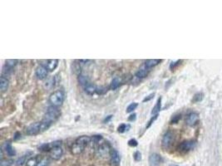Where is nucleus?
Masks as SVG:
<instances>
[{
    "instance_id": "obj_1",
    "label": "nucleus",
    "mask_w": 222,
    "mask_h": 166,
    "mask_svg": "<svg viewBox=\"0 0 222 166\" xmlns=\"http://www.w3.org/2000/svg\"><path fill=\"white\" fill-rule=\"evenodd\" d=\"M92 138L87 135H82L80 136L75 140V142L72 144L71 147V153L73 155H79L84 151V149L89 143H91Z\"/></svg>"
},
{
    "instance_id": "obj_2",
    "label": "nucleus",
    "mask_w": 222,
    "mask_h": 166,
    "mask_svg": "<svg viewBox=\"0 0 222 166\" xmlns=\"http://www.w3.org/2000/svg\"><path fill=\"white\" fill-rule=\"evenodd\" d=\"M64 92L62 91V90H57V91L53 92V93L49 96L48 101H49V103L51 104V106L58 107V106H62L63 101H64Z\"/></svg>"
},
{
    "instance_id": "obj_3",
    "label": "nucleus",
    "mask_w": 222,
    "mask_h": 166,
    "mask_svg": "<svg viewBox=\"0 0 222 166\" xmlns=\"http://www.w3.org/2000/svg\"><path fill=\"white\" fill-rule=\"evenodd\" d=\"M60 116H61V111H60L59 109L56 107V106H51L47 110V112H46L43 120L53 124V122H55L56 120L59 118Z\"/></svg>"
},
{
    "instance_id": "obj_4",
    "label": "nucleus",
    "mask_w": 222,
    "mask_h": 166,
    "mask_svg": "<svg viewBox=\"0 0 222 166\" xmlns=\"http://www.w3.org/2000/svg\"><path fill=\"white\" fill-rule=\"evenodd\" d=\"M39 133H42L41 121L33 123L31 125H29L26 129V134L28 135H36Z\"/></svg>"
},
{
    "instance_id": "obj_5",
    "label": "nucleus",
    "mask_w": 222,
    "mask_h": 166,
    "mask_svg": "<svg viewBox=\"0 0 222 166\" xmlns=\"http://www.w3.org/2000/svg\"><path fill=\"white\" fill-rule=\"evenodd\" d=\"M174 139V135L172 131H166L162 137V140H161V145H162L163 149H168L172 144Z\"/></svg>"
},
{
    "instance_id": "obj_6",
    "label": "nucleus",
    "mask_w": 222,
    "mask_h": 166,
    "mask_svg": "<svg viewBox=\"0 0 222 166\" xmlns=\"http://www.w3.org/2000/svg\"><path fill=\"white\" fill-rule=\"evenodd\" d=\"M62 154H63V149L61 147V145L53 147L49 151V156L51 159H54V160H58L61 159Z\"/></svg>"
},
{
    "instance_id": "obj_7",
    "label": "nucleus",
    "mask_w": 222,
    "mask_h": 166,
    "mask_svg": "<svg viewBox=\"0 0 222 166\" xmlns=\"http://www.w3.org/2000/svg\"><path fill=\"white\" fill-rule=\"evenodd\" d=\"M196 145V141L193 140H185L183 142H182L179 145V150L182 153H186V152L190 151L191 149H192Z\"/></svg>"
},
{
    "instance_id": "obj_8",
    "label": "nucleus",
    "mask_w": 222,
    "mask_h": 166,
    "mask_svg": "<svg viewBox=\"0 0 222 166\" xmlns=\"http://www.w3.org/2000/svg\"><path fill=\"white\" fill-rule=\"evenodd\" d=\"M199 120H200V116L199 114L196 112H191L190 114H188V116L186 117V125L189 126H195L198 124Z\"/></svg>"
},
{
    "instance_id": "obj_9",
    "label": "nucleus",
    "mask_w": 222,
    "mask_h": 166,
    "mask_svg": "<svg viewBox=\"0 0 222 166\" xmlns=\"http://www.w3.org/2000/svg\"><path fill=\"white\" fill-rule=\"evenodd\" d=\"M43 62L44 63H43L42 66L47 68V70L49 72H53L55 70L58 66V63H59V61L57 59H49V60L43 61Z\"/></svg>"
},
{
    "instance_id": "obj_10",
    "label": "nucleus",
    "mask_w": 222,
    "mask_h": 166,
    "mask_svg": "<svg viewBox=\"0 0 222 166\" xmlns=\"http://www.w3.org/2000/svg\"><path fill=\"white\" fill-rule=\"evenodd\" d=\"M120 161H121V158H120V154L118 153L117 149H111L110 151V162L111 164L113 166H118L120 164Z\"/></svg>"
},
{
    "instance_id": "obj_11",
    "label": "nucleus",
    "mask_w": 222,
    "mask_h": 166,
    "mask_svg": "<svg viewBox=\"0 0 222 166\" xmlns=\"http://www.w3.org/2000/svg\"><path fill=\"white\" fill-rule=\"evenodd\" d=\"M162 157L156 153H153L149 157V164L151 166H159L162 163Z\"/></svg>"
},
{
    "instance_id": "obj_12",
    "label": "nucleus",
    "mask_w": 222,
    "mask_h": 166,
    "mask_svg": "<svg viewBox=\"0 0 222 166\" xmlns=\"http://www.w3.org/2000/svg\"><path fill=\"white\" fill-rule=\"evenodd\" d=\"M48 71L47 70V68H44L43 66L40 65L36 68L35 74H36V77L39 80H44L48 77Z\"/></svg>"
},
{
    "instance_id": "obj_13",
    "label": "nucleus",
    "mask_w": 222,
    "mask_h": 166,
    "mask_svg": "<svg viewBox=\"0 0 222 166\" xmlns=\"http://www.w3.org/2000/svg\"><path fill=\"white\" fill-rule=\"evenodd\" d=\"M3 150H5L6 154L8 156H15L16 155V151H15L14 148L13 147L12 144L9 141H7L3 144V145L2 146Z\"/></svg>"
},
{
    "instance_id": "obj_14",
    "label": "nucleus",
    "mask_w": 222,
    "mask_h": 166,
    "mask_svg": "<svg viewBox=\"0 0 222 166\" xmlns=\"http://www.w3.org/2000/svg\"><path fill=\"white\" fill-rule=\"evenodd\" d=\"M161 62H162V60H161V59H150V60H147L146 63H145L144 67L150 70L151 68H154V67H156V66L159 65Z\"/></svg>"
},
{
    "instance_id": "obj_15",
    "label": "nucleus",
    "mask_w": 222,
    "mask_h": 166,
    "mask_svg": "<svg viewBox=\"0 0 222 166\" xmlns=\"http://www.w3.org/2000/svg\"><path fill=\"white\" fill-rule=\"evenodd\" d=\"M149 72H150V70L147 69L146 68H145V67L143 66V68H140V69L136 72L135 76H136V77L139 78V79H143V78L147 77Z\"/></svg>"
},
{
    "instance_id": "obj_16",
    "label": "nucleus",
    "mask_w": 222,
    "mask_h": 166,
    "mask_svg": "<svg viewBox=\"0 0 222 166\" xmlns=\"http://www.w3.org/2000/svg\"><path fill=\"white\" fill-rule=\"evenodd\" d=\"M56 83V78L55 77H51L47 79L46 82L44 83V88L47 90L53 89Z\"/></svg>"
},
{
    "instance_id": "obj_17",
    "label": "nucleus",
    "mask_w": 222,
    "mask_h": 166,
    "mask_svg": "<svg viewBox=\"0 0 222 166\" xmlns=\"http://www.w3.org/2000/svg\"><path fill=\"white\" fill-rule=\"evenodd\" d=\"M8 86H9L8 80L7 78H5L4 77H1V78H0V89H1V92H6L8 88Z\"/></svg>"
},
{
    "instance_id": "obj_18",
    "label": "nucleus",
    "mask_w": 222,
    "mask_h": 166,
    "mask_svg": "<svg viewBox=\"0 0 222 166\" xmlns=\"http://www.w3.org/2000/svg\"><path fill=\"white\" fill-rule=\"evenodd\" d=\"M84 91L87 95H93L95 92H97V87L90 82L84 87Z\"/></svg>"
},
{
    "instance_id": "obj_19",
    "label": "nucleus",
    "mask_w": 222,
    "mask_h": 166,
    "mask_svg": "<svg viewBox=\"0 0 222 166\" xmlns=\"http://www.w3.org/2000/svg\"><path fill=\"white\" fill-rule=\"evenodd\" d=\"M120 85H121V79L119 77H114L111 82L109 88H110V90L114 91V90H117L120 87Z\"/></svg>"
},
{
    "instance_id": "obj_20",
    "label": "nucleus",
    "mask_w": 222,
    "mask_h": 166,
    "mask_svg": "<svg viewBox=\"0 0 222 166\" xmlns=\"http://www.w3.org/2000/svg\"><path fill=\"white\" fill-rule=\"evenodd\" d=\"M161 99L162 98L160 96V97L158 98L155 106L152 108V111H151V115H152V116H154V115H157V114L159 113V111L161 110Z\"/></svg>"
},
{
    "instance_id": "obj_21",
    "label": "nucleus",
    "mask_w": 222,
    "mask_h": 166,
    "mask_svg": "<svg viewBox=\"0 0 222 166\" xmlns=\"http://www.w3.org/2000/svg\"><path fill=\"white\" fill-rule=\"evenodd\" d=\"M77 81H78L79 84L82 85L83 87H85V86H87L88 83H90L88 77L83 74L78 75V77H77Z\"/></svg>"
},
{
    "instance_id": "obj_22",
    "label": "nucleus",
    "mask_w": 222,
    "mask_h": 166,
    "mask_svg": "<svg viewBox=\"0 0 222 166\" xmlns=\"http://www.w3.org/2000/svg\"><path fill=\"white\" fill-rule=\"evenodd\" d=\"M41 159H39L38 156L31 157L29 158L26 162V166H38V163L40 162Z\"/></svg>"
},
{
    "instance_id": "obj_23",
    "label": "nucleus",
    "mask_w": 222,
    "mask_h": 166,
    "mask_svg": "<svg viewBox=\"0 0 222 166\" xmlns=\"http://www.w3.org/2000/svg\"><path fill=\"white\" fill-rule=\"evenodd\" d=\"M203 97H204L203 93L198 92V93H196V94L194 95L193 98H192V100H191V102H192V103H197V102H200V101H201L202 100H203Z\"/></svg>"
},
{
    "instance_id": "obj_24",
    "label": "nucleus",
    "mask_w": 222,
    "mask_h": 166,
    "mask_svg": "<svg viewBox=\"0 0 222 166\" xmlns=\"http://www.w3.org/2000/svg\"><path fill=\"white\" fill-rule=\"evenodd\" d=\"M17 63L18 61L15 60V59H8V60H6L5 66H6L7 68H10V69H13L15 66L17 65Z\"/></svg>"
},
{
    "instance_id": "obj_25",
    "label": "nucleus",
    "mask_w": 222,
    "mask_h": 166,
    "mask_svg": "<svg viewBox=\"0 0 222 166\" xmlns=\"http://www.w3.org/2000/svg\"><path fill=\"white\" fill-rule=\"evenodd\" d=\"M137 106H138V103H137V102H132V103H131L129 106L127 107V110H126L127 113H131V112H133V111L137 108Z\"/></svg>"
},
{
    "instance_id": "obj_26",
    "label": "nucleus",
    "mask_w": 222,
    "mask_h": 166,
    "mask_svg": "<svg viewBox=\"0 0 222 166\" xmlns=\"http://www.w3.org/2000/svg\"><path fill=\"white\" fill-rule=\"evenodd\" d=\"M27 160H28V159H27L26 155H23V156H21L16 160L15 164L17 166H23L24 164H26Z\"/></svg>"
},
{
    "instance_id": "obj_27",
    "label": "nucleus",
    "mask_w": 222,
    "mask_h": 166,
    "mask_svg": "<svg viewBox=\"0 0 222 166\" xmlns=\"http://www.w3.org/2000/svg\"><path fill=\"white\" fill-rule=\"evenodd\" d=\"M129 128H130L129 125H127V124H121V125L118 126V128H117V131H118L119 133H121V134H122V133L127 131Z\"/></svg>"
},
{
    "instance_id": "obj_28",
    "label": "nucleus",
    "mask_w": 222,
    "mask_h": 166,
    "mask_svg": "<svg viewBox=\"0 0 222 166\" xmlns=\"http://www.w3.org/2000/svg\"><path fill=\"white\" fill-rule=\"evenodd\" d=\"M14 163V160L11 159H2L1 166H12Z\"/></svg>"
},
{
    "instance_id": "obj_29",
    "label": "nucleus",
    "mask_w": 222,
    "mask_h": 166,
    "mask_svg": "<svg viewBox=\"0 0 222 166\" xmlns=\"http://www.w3.org/2000/svg\"><path fill=\"white\" fill-rule=\"evenodd\" d=\"M38 149H39V150H41V151H50V149H52V147H51L50 143H49V144L45 143V144H41L40 146L38 147Z\"/></svg>"
},
{
    "instance_id": "obj_30",
    "label": "nucleus",
    "mask_w": 222,
    "mask_h": 166,
    "mask_svg": "<svg viewBox=\"0 0 222 166\" xmlns=\"http://www.w3.org/2000/svg\"><path fill=\"white\" fill-rule=\"evenodd\" d=\"M181 118H182V115L181 114H177V115H175L174 116H172L170 122H171V124H177L181 120Z\"/></svg>"
},
{
    "instance_id": "obj_31",
    "label": "nucleus",
    "mask_w": 222,
    "mask_h": 166,
    "mask_svg": "<svg viewBox=\"0 0 222 166\" xmlns=\"http://www.w3.org/2000/svg\"><path fill=\"white\" fill-rule=\"evenodd\" d=\"M157 118H158V114H157V115H154V116H151L150 120H148L147 125H146V129H148V128H150L151 125H152L153 123L155 122V121L156 120V119H157Z\"/></svg>"
},
{
    "instance_id": "obj_32",
    "label": "nucleus",
    "mask_w": 222,
    "mask_h": 166,
    "mask_svg": "<svg viewBox=\"0 0 222 166\" xmlns=\"http://www.w3.org/2000/svg\"><path fill=\"white\" fill-rule=\"evenodd\" d=\"M49 164H50L49 159H47V158H43V159H41L38 166H49Z\"/></svg>"
},
{
    "instance_id": "obj_33",
    "label": "nucleus",
    "mask_w": 222,
    "mask_h": 166,
    "mask_svg": "<svg viewBox=\"0 0 222 166\" xmlns=\"http://www.w3.org/2000/svg\"><path fill=\"white\" fill-rule=\"evenodd\" d=\"M108 92V88L105 87H97V93L99 95H103Z\"/></svg>"
},
{
    "instance_id": "obj_34",
    "label": "nucleus",
    "mask_w": 222,
    "mask_h": 166,
    "mask_svg": "<svg viewBox=\"0 0 222 166\" xmlns=\"http://www.w3.org/2000/svg\"><path fill=\"white\" fill-rule=\"evenodd\" d=\"M182 63V60H178L177 62H172L171 64H170V69L171 70H174L175 68H177L178 66L180 65V63Z\"/></svg>"
},
{
    "instance_id": "obj_35",
    "label": "nucleus",
    "mask_w": 222,
    "mask_h": 166,
    "mask_svg": "<svg viewBox=\"0 0 222 166\" xmlns=\"http://www.w3.org/2000/svg\"><path fill=\"white\" fill-rule=\"evenodd\" d=\"M128 145L130 147H136L138 145V142L136 139H131V140H128Z\"/></svg>"
},
{
    "instance_id": "obj_36",
    "label": "nucleus",
    "mask_w": 222,
    "mask_h": 166,
    "mask_svg": "<svg viewBox=\"0 0 222 166\" xmlns=\"http://www.w3.org/2000/svg\"><path fill=\"white\" fill-rule=\"evenodd\" d=\"M133 158L136 161H140L141 160V153L140 151H136L133 154Z\"/></svg>"
},
{
    "instance_id": "obj_37",
    "label": "nucleus",
    "mask_w": 222,
    "mask_h": 166,
    "mask_svg": "<svg viewBox=\"0 0 222 166\" xmlns=\"http://www.w3.org/2000/svg\"><path fill=\"white\" fill-rule=\"evenodd\" d=\"M154 96H155V93H154V92H153V93H151V94L148 95L147 96H146V97L142 100V102H148V101H151V100L154 98Z\"/></svg>"
},
{
    "instance_id": "obj_38",
    "label": "nucleus",
    "mask_w": 222,
    "mask_h": 166,
    "mask_svg": "<svg viewBox=\"0 0 222 166\" xmlns=\"http://www.w3.org/2000/svg\"><path fill=\"white\" fill-rule=\"evenodd\" d=\"M136 119V113H133V114H131L130 115V116L128 117V121H130V122H132V121H135Z\"/></svg>"
},
{
    "instance_id": "obj_39",
    "label": "nucleus",
    "mask_w": 222,
    "mask_h": 166,
    "mask_svg": "<svg viewBox=\"0 0 222 166\" xmlns=\"http://www.w3.org/2000/svg\"><path fill=\"white\" fill-rule=\"evenodd\" d=\"M112 118V115H110V116H108V117H106L104 120H103V123H108V122H109L110 121V120Z\"/></svg>"
},
{
    "instance_id": "obj_40",
    "label": "nucleus",
    "mask_w": 222,
    "mask_h": 166,
    "mask_svg": "<svg viewBox=\"0 0 222 166\" xmlns=\"http://www.w3.org/2000/svg\"><path fill=\"white\" fill-rule=\"evenodd\" d=\"M21 137V134L19 132H16L15 133V135H14V140H18V139H19V138Z\"/></svg>"
},
{
    "instance_id": "obj_41",
    "label": "nucleus",
    "mask_w": 222,
    "mask_h": 166,
    "mask_svg": "<svg viewBox=\"0 0 222 166\" xmlns=\"http://www.w3.org/2000/svg\"><path fill=\"white\" fill-rule=\"evenodd\" d=\"M170 166H179V165H177V164H171Z\"/></svg>"
}]
</instances>
